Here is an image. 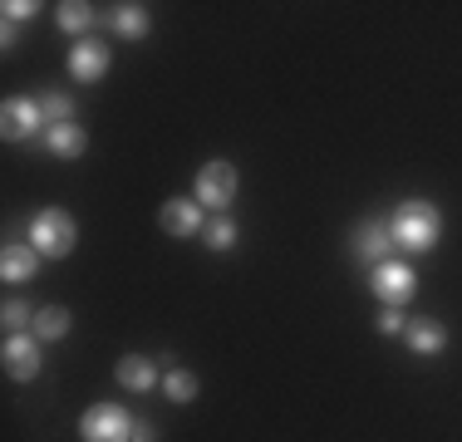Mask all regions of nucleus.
<instances>
[{
  "mask_svg": "<svg viewBox=\"0 0 462 442\" xmlns=\"http://www.w3.org/2000/svg\"><path fill=\"white\" fill-rule=\"evenodd\" d=\"M438 231H443V216H438L433 202H403L399 212H393V221H389L393 246H403V251L438 246Z\"/></svg>",
  "mask_w": 462,
  "mask_h": 442,
  "instance_id": "nucleus-1",
  "label": "nucleus"
},
{
  "mask_svg": "<svg viewBox=\"0 0 462 442\" xmlns=\"http://www.w3.org/2000/svg\"><path fill=\"white\" fill-rule=\"evenodd\" d=\"M74 241H79V231H74L69 212H60V207H45V212L30 221V246H35L40 256H50V261L69 256Z\"/></svg>",
  "mask_w": 462,
  "mask_h": 442,
  "instance_id": "nucleus-2",
  "label": "nucleus"
},
{
  "mask_svg": "<svg viewBox=\"0 0 462 442\" xmlns=\"http://www.w3.org/2000/svg\"><path fill=\"white\" fill-rule=\"evenodd\" d=\"M79 437L84 442H134V418H128L124 408H114V403H98V408L84 413Z\"/></svg>",
  "mask_w": 462,
  "mask_h": 442,
  "instance_id": "nucleus-3",
  "label": "nucleus"
},
{
  "mask_svg": "<svg viewBox=\"0 0 462 442\" xmlns=\"http://www.w3.org/2000/svg\"><path fill=\"white\" fill-rule=\"evenodd\" d=\"M231 197H236V168L231 162H207L197 172V202L212 207V212H226Z\"/></svg>",
  "mask_w": 462,
  "mask_h": 442,
  "instance_id": "nucleus-4",
  "label": "nucleus"
},
{
  "mask_svg": "<svg viewBox=\"0 0 462 442\" xmlns=\"http://www.w3.org/2000/svg\"><path fill=\"white\" fill-rule=\"evenodd\" d=\"M413 285H418L413 265H403V261H383V265H374V295H379V300L403 305V300L413 295Z\"/></svg>",
  "mask_w": 462,
  "mask_h": 442,
  "instance_id": "nucleus-5",
  "label": "nucleus"
},
{
  "mask_svg": "<svg viewBox=\"0 0 462 442\" xmlns=\"http://www.w3.org/2000/svg\"><path fill=\"white\" fill-rule=\"evenodd\" d=\"M0 124H5V138L20 143L30 138V133L45 128V108L35 104V98H5V108H0Z\"/></svg>",
  "mask_w": 462,
  "mask_h": 442,
  "instance_id": "nucleus-6",
  "label": "nucleus"
},
{
  "mask_svg": "<svg viewBox=\"0 0 462 442\" xmlns=\"http://www.w3.org/2000/svg\"><path fill=\"white\" fill-rule=\"evenodd\" d=\"M0 359H5V373H10V379H20V383L40 373V345H35V339H25V335H10Z\"/></svg>",
  "mask_w": 462,
  "mask_h": 442,
  "instance_id": "nucleus-7",
  "label": "nucleus"
},
{
  "mask_svg": "<svg viewBox=\"0 0 462 442\" xmlns=\"http://www.w3.org/2000/svg\"><path fill=\"white\" fill-rule=\"evenodd\" d=\"M104 69H108V50H104L98 40H84L79 50H69V74H74L79 84H94Z\"/></svg>",
  "mask_w": 462,
  "mask_h": 442,
  "instance_id": "nucleus-8",
  "label": "nucleus"
},
{
  "mask_svg": "<svg viewBox=\"0 0 462 442\" xmlns=\"http://www.w3.org/2000/svg\"><path fill=\"white\" fill-rule=\"evenodd\" d=\"M389 246H393V236H389L383 221H365V226L355 231V251H359V261H369V265H383Z\"/></svg>",
  "mask_w": 462,
  "mask_h": 442,
  "instance_id": "nucleus-9",
  "label": "nucleus"
},
{
  "mask_svg": "<svg viewBox=\"0 0 462 442\" xmlns=\"http://www.w3.org/2000/svg\"><path fill=\"white\" fill-rule=\"evenodd\" d=\"M162 231H172V236H192V231H202V202H187V197L168 202L162 207Z\"/></svg>",
  "mask_w": 462,
  "mask_h": 442,
  "instance_id": "nucleus-10",
  "label": "nucleus"
},
{
  "mask_svg": "<svg viewBox=\"0 0 462 442\" xmlns=\"http://www.w3.org/2000/svg\"><path fill=\"white\" fill-rule=\"evenodd\" d=\"M35 271H40V251L35 246H5V256H0V275H5L10 285L30 281Z\"/></svg>",
  "mask_w": 462,
  "mask_h": 442,
  "instance_id": "nucleus-11",
  "label": "nucleus"
},
{
  "mask_svg": "<svg viewBox=\"0 0 462 442\" xmlns=\"http://www.w3.org/2000/svg\"><path fill=\"white\" fill-rule=\"evenodd\" d=\"M45 143H50L54 158H79L89 138H84L79 124H50V128H45Z\"/></svg>",
  "mask_w": 462,
  "mask_h": 442,
  "instance_id": "nucleus-12",
  "label": "nucleus"
},
{
  "mask_svg": "<svg viewBox=\"0 0 462 442\" xmlns=\"http://www.w3.org/2000/svg\"><path fill=\"white\" fill-rule=\"evenodd\" d=\"M152 379H158V369H152L143 354H128V359H118V383L124 389H134V393H148L152 389Z\"/></svg>",
  "mask_w": 462,
  "mask_h": 442,
  "instance_id": "nucleus-13",
  "label": "nucleus"
},
{
  "mask_svg": "<svg viewBox=\"0 0 462 442\" xmlns=\"http://www.w3.org/2000/svg\"><path fill=\"white\" fill-rule=\"evenodd\" d=\"M403 335H409V349H418V354H438L448 345V329L438 325V319H413Z\"/></svg>",
  "mask_w": 462,
  "mask_h": 442,
  "instance_id": "nucleus-14",
  "label": "nucleus"
},
{
  "mask_svg": "<svg viewBox=\"0 0 462 442\" xmlns=\"http://www.w3.org/2000/svg\"><path fill=\"white\" fill-rule=\"evenodd\" d=\"M69 325H74V319H69V309L45 305V309L35 315V339H64V335H69Z\"/></svg>",
  "mask_w": 462,
  "mask_h": 442,
  "instance_id": "nucleus-15",
  "label": "nucleus"
},
{
  "mask_svg": "<svg viewBox=\"0 0 462 442\" xmlns=\"http://www.w3.org/2000/svg\"><path fill=\"white\" fill-rule=\"evenodd\" d=\"M114 30H118V35H128V40L148 35V10H143V5H118L114 10Z\"/></svg>",
  "mask_w": 462,
  "mask_h": 442,
  "instance_id": "nucleus-16",
  "label": "nucleus"
},
{
  "mask_svg": "<svg viewBox=\"0 0 462 442\" xmlns=\"http://www.w3.org/2000/svg\"><path fill=\"white\" fill-rule=\"evenodd\" d=\"M89 25H94V10L84 5V0L60 5V30H74V35H79V30H89Z\"/></svg>",
  "mask_w": 462,
  "mask_h": 442,
  "instance_id": "nucleus-17",
  "label": "nucleus"
},
{
  "mask_svg": "<svg viewBox=\"0 0 462 442\" xmlns=\"http://www.w3.org/2000/svg\"><path fill=\"white\" fill-rule=\"evenodd\" d=\"M40 108H45V124H74L69 94H45V98H40Z\"/></svg>",
  "mask_w": 462,
  "mask_h": 442,
  "instance_id": "nucleus-18",
  "label": "nucleus"
},
{
  "mask_svg": "<svg viewBox=\"0 0 462 442\" xmlns=\"http://www.w3.org/2000/svg\"><path fill=\"white\" fill-rule=\"evenodd\" d=\"M168 398H172V403H192V398H197V379H192V373H168Z\"/></svg>",
  "mask_w": 462,
  "mask_h": 442,
  "instance_id": "nucleus-19",
  "label": "nucleus"
},
{
  "mask_svg": "<svg viewBox=\"0 0 462 442\" xmlns=\"http://www.w3.org/2000/svg\"><path fill=\"white\" fill-rule=\"evenodd\" d=\"M207 246H212V251H231V246H236V226H231L226 216L212 221V226H207Z\"/></svg>",
  "mask_w": 462,
  "mask_h": 442,
  "instance_id": "nucleus-20",
  "label": "nucleus"
},
{
  "mask_svg": "<svg viewBox=\"0 0 462 442\" xmlns=\"http://www.w3.org/2000/svg\"><path fill=\"white\" fill-rule=\"evenodd\" d=\"M0 10H5V20H10V25H15V20H30V15H35V0H5V5H0Z\"/></svg>",
  "mask_w": 462,
  "mask_h": 442,
  "instance_id": "nucleus-21",
  "label": "nucleus"
},
{
  "mask_svg": "<svg viewBox=\"0 0 462 442\" xmlns=\"http://www.w3.org/2000/svg\"><path fill=\"white\" fill-rule=\"evenodd\" d=\"M0 319H5L10 329H20V325H25V319H30V309L20 305V300H5V309H0ZM30 325H35V319H30Z\"/></svg>",
  "mask_w": 462,
  "mask_h": 442,
  "instance_id": "nucleus-22",
  "label": "nucleus"
},
{
  "mask_svg": "<svg viewBox=\"0 0 462 442\" xmlns=\"http://www.w3.org/2000/svg\"><path fill=\"white\" fill-rule=\"evenodd\" d=\"M379 329H383V335H399V329H409V325L399 319V309H383V315H379Z\"/></svg>",
  "mask_w": 462,
  "mask_h": 442,
  "instance_id": "nucleus-23",
  "label": "nucleus"
},
{
  "mask_svg": "<svg viewBox=\"0 0 462 442\" xmlns=\"http://www.w3.org/2000/svg\"><path fill=\"white\" fill-rule=\"evenodd\" d=\"M134 442H152V428L148 423H134Z\"/></svg>",
  "mask_w": 462,
  "mask_h": 442,
  "instance_id": "nucleus-24",
  "label": "nucleus"
}]
</instances>
